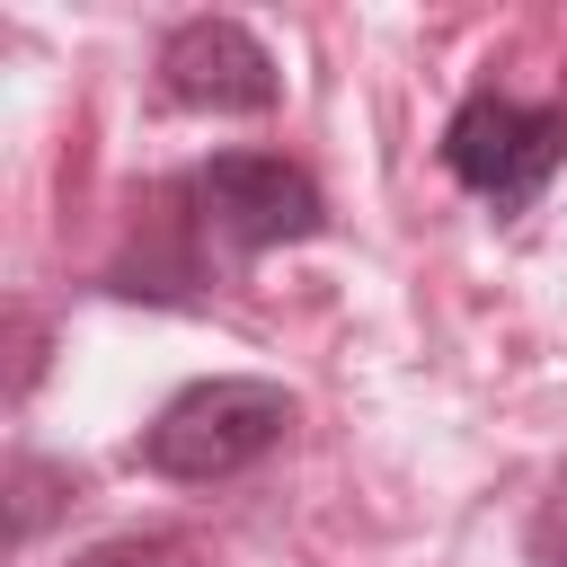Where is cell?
<instances>
[{"label":"cell","instance_id":"cell-1","mask_svg":"<svg viewBox=\"0 0 567 567\" xmlns=\"http://www.w3.org/2000/svg\"><path fill=\"white\" fill-rule=\"evenodd\" d=\"M292 390L284 381H257V372H213V381H186L133 443V461L151 478H177V487H221L239 470H257L284 434H292Z\"/></svg>","mask_w":567,"mask_h":567},{"label":"cell","instance_id":"cell-2","mask_svg":"<svg viewBox=\"0 0 567 567\" xmlns=\"http://www.w3.org/2000/svg\"><path fill=\"white\" fill-rule=\"evenodd\" d=\"M177 195L195 204V230L221 239L230 257H266V248H292V239L328 230L319 177L301 159H275V151H213Z\"/></svg>","mask_w":567,"mask_h":567},{"label":"cell","instance_id":"cell-3","mask_svg":"<svg viewBox=\"0 0 567 567\" xmlns=\"http://www.w3.org/2000/svg\"><path fill=\"white\" fill-rule=\"evenodd\" d=\"M567 159V106H523L505 89H470L443 124V168L496 204V213H523Z\"/></svg>","mask_w":567,"mask_h":567},{"label":"cell","instance_id":"cell-4","mask_svg":"<svg viewBox=\"0 0 567 567\" xmlns=\"http://www.w3.org/2000/svg\"><path fill=\"white\" fill-rule=\"evenodd\" d=\"M159 97L186 115H266L284 97L275 53L239 18H186L159 35Z\"/></svg>","mask_w":567,"mask_h":567},{"label":"cell","instance_id":"cell-5","mask_svg":"<svg viewBox=\"0 0 567 567\" xmlns=\"http://www.w3.org/2000/svg\"><path fill=\"white\" fill-rule=\"evenodd\" d=\"M71 496H80V478H71V470H53V461L18 452V461H9V540L27 549V540H35V532H44Z\"/></svg>","mask_w":567,"mask_h":567},{"label":"cell","instance_id":"cell-6","mask_svg":"<svg viewBox=\"0 0 567 567\" xmlns=\"http://www.w3.org/2000/svg\"><path fill=\"white\" fill-rule=\"evenodd\" d=\"M71 567H204V549L186 532H115V540L80 549Z\"/></svg>","mask_w":567,"mask_h":567},{"label":"cell","instance_id":"cell-7","mask_svg":"<svg viewBox=\"0 0 567 567\" xmlns=\"http://www.w3.org/2000/svg\"><path fill=\"white\" fill-rule=\"evenodd\" d=\"M532 567H567V487L532 514Z\"/></svg>","mask_w":567,"mask_h":567},{"label":"cell","instance_id":"cell-8","mask_svg":"<svg viewBox=\"0 0 567 567\" xmlns=\"http://www.w3.org/2000/svg\"><path fill=\"white\" fill-rule=\"evenodd\" d=\"M9 328H18V372H9V399H27V390H35V372H44V328H35L27 310H18Z\"/></svg>","mask_w":567,"mask_h":567}]
</instances>
